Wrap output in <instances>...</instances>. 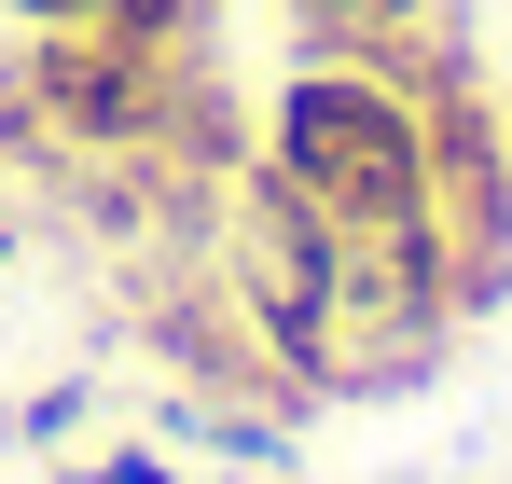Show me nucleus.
I'll return each instance as SVG.
<instances>
[{"label":"nucleus","instance_id":"nucleus-3","mask_svg":"<svg viewBox=\"0 0 512 484\" xmlns=\"http://www.w3.org/2000/svg\"><path fill=\"white\" fill-rule=\"evenodd\" d=\"M291 28H305V56H360V70H402L429 97L443 70H471L457 42H443V0H291Z\"/></svg>","mask_w":512,"mask_h":484},{"label":"nucleus","instance_id":"nucleus-4","mask_svg":"<svg viewBox=\"0 0 512 484\" xmlns=\"http://www.w3.org/2000/svg\"><path fill=\"white\" fill-rule=\"evenodd\" d=\"M14 28H111V42H153V56H194L208 0H0Z\"/></svg>","mask_w":512,"mask_h":484},{"label":"nucleus","instance_id":"nucleus-1","mask_svg":"<svg viewBox=\"0 0 512 484\" xmlns=\"http://www.w3.org/2000/svg\"><path fill=\"white\" fill-rule=\"evenodd\" d=\"M263 166L333 236H402V222H429V97L360 56H305L263 111Z\"/></svg>","mask_w":512,"mask_h":484},{"label":"nucleus","instance_id":"nucleus-6","mask_svg":"<svg viewBox=\"0 0 512 484\" xmlns=\"http://www.w3.org/2000/svg\"><path fill=\"white\" fill-rule=\"evenodd\" d=\"M499 139H512V97H499Z\"/></svg>","mask_w":512,"mask_h":484},{"label":"nucleus","instance_id":"nucleus-5","mask_svg":"<svg viewBox=\"0 0 512 484\" xmlns=\"http://www.w3.org/2000/svg\"><path fill=\"white\" fill-rule=\"evenodd\" d=\"M84 484H167V457H97Z\"/></svg>","mask_w":512,"mask_h":484},{"label":"nucleus","instance_id":"nucleus-2","mask_svg":"<svg viewBox=\"0 0 512 484\" xmlns=\"http://www.w3.org/2000/svg\"><path fill=\"white\" fill-rule=\"evenodd\" d=\"M222 305L250 319V346L291 374V388H333V319H346V236L277 180L250 166L236 208H222Z\"/></svg>","mask_w":512,"mask_h":484}]
</instances>
